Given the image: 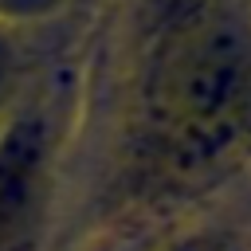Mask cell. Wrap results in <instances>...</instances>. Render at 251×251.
Returning a JSON list of instances; mask_svg holds the SVG:
<instances>
[{"label": "cell", "mask_w": 251, "mask_h": 251, "mask_svg": "<svg viewBox=\"0 0 251 251\" xmlns=\"http://www.w3.org/2000/svg\"><path fill=\"white\" fill-rule=\"evenodd\" d=\"M157 51L149 122L161 161L176 176L212 173L251 133V43L235 24L212 16Z\"/></svg>", "instance_id": "1"}, {"label": "cell", "mask_w": 251, "mask_h": 251, "mask_svg": "<svg viewBox=\"0 0 251 251\" xmlns=\"http://www.w3.org/2000/svg\"><path fill=\"white\" fill-rule=\"evenodd\" d=\"M55 157V129L39 106H16L0 122V251L31 227Z\"/></svg>", "instance_id": "2"}, {"label": "cell", "mask_w": 251, "mask_h": 251, "mask_svg": "<svg viewBox=\"0 0 251 251\" xmlns=\"http://www.w3.org/2000/svg\"><path fill=\"white\" fill-rule=\"evenodd\" d=\"M220 0H137V31L149 47H165L216 16Z\"/></svg>", "instance_id": "3"}, {"label": "cell", "mask_w": 251, "mask_h": 251, "mask_svg": "<svg viewBox=\"0 0 251 251\" xmlns=\"http://www.w3.org/2000/svg\"><path fill=\"white\" fill-rule=\"evenodd\" d=\"M20 78H24V47H20V31H12V27L0 24V122L16 110Z\"/></svg>", "instance_id": "4"}, {"label": "cell", "mask_w": 251, "mask_h": 251, "mask_svg": "<svg viewBox=\"0 0 251 251\" xmlns=\"http://www.w3.org/2000/svg\"><path fill=\"white\" fill-rule=\"evenodd\" d=\"M67 0H0V24L12 31H24L31 24H43L63 12Z\"/></svg>", "instance_id": "5"}, {"label": "cell", "mask_w": 251, "mask_h": 251, "mask_svg": "<svg viewBox=\"0 0 251 251\" xmlns=\"http://www.w3.org/2000/svg\"><path fill=\"white\" fill-rule=\"evenodd\" d=\"M157 251H239L235 235L216 231V227H196V231H180L169 243H161Z\"/></svg>", "instance_id": "6"}]
</instances>
